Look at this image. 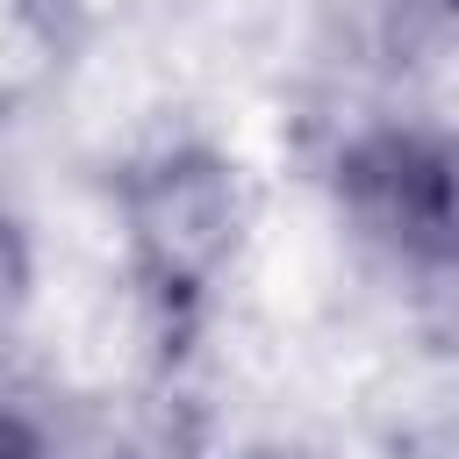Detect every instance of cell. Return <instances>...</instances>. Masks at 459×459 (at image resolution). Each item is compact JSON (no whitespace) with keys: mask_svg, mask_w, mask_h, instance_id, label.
I'll return each instance as SVG.
<instances>
[{"mask_svg":"<svg viewBox=\"0 0 459 459\" xmlns=\"http://www.w3.org/2000/svg\"><path fill=\"white\" fill-rule=\"evenodd\" d=\"M0 459H57L43 416H36L29 402H14L7 387H0Z\"/></svg>","mask_w":459,"mask_h":459,"instance_id":"obj_4","label":"cell"},{"mask_svg":"<svg viewBox=\"0 0 459 459\" xmlns=\"http://www.w3.org/2000/svg\"><path fill=\"white\" fill-rule=\"evenodd\" d=\"M330 201L344 230L394 273L459 280V129L423 115L359 122L330 151Z\"/></svg>","mask_w":459,"mask_h":459,"instance_id":"obj_2","label":"cell"},{"mask_svg":"<svg viewBox=\"0 0 459 459\" xmlns=\"http://www.w3.org/2000/svg\"><path fill=\"white\" fill-rule=\"evenodd\" d=\"M122 273L158 359H186L251 222L244 165L208 136H165L115 165L108 179Z\"/></svg>","mask_w":459,"mask_h":459,"instance_id":"obj_1","label":"cell"},{"mask_svg":"<svg viewBox=\"0 0 459 459\" xmlns=\"http://www.w3.org/2000/svg\"><path fill=\"white\" fill-rule=\"evenodd\" d=\"M251 459H287V452H251Z\"/></svg>","mask_w":459,"mask_h":459,"instance_id":"obj_5","label":"cell"},{"mask_svg":"<svg viewBox=\"0 0 459 459\" xmlns=\"http://www.w3.org/2000/svg\"><path fill=\"white\" fill-rule=\"evenodd\" d=\"M452 7H459V0H452Z\"/></svg>","mask_w":459,"mask_h":459,"instance_id":"obj_6","label":"cell"},{"mask_svg":"<svg viewBox=\"0 0 459 459\" xmlns=\"http://www.w3.org/2000/svg\"><path fill=\"white\" fill-rule=\"evenodd\" d=\"M29 301H36V244H29L22 208L0 194V351L29 323Z\"/></svg>","mask_w":459,"mask_h":459,"instance_id":"obj_3","label":"cell"}]
</instances>
